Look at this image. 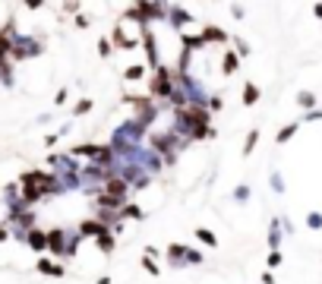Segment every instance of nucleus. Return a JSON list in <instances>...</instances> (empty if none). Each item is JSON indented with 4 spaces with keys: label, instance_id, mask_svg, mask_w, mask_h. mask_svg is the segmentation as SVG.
<instances>
[{
    "label": "nucleus",
    "instance_id": "1",
    "mask_svg": "<svg viewBox=\"0 0 322 284\" xmlns=\"http://www.w3.org/2000/svg\"><path fill=\"white\" fill-rule=\"evenodd\" d=\"M256 101H259V89H256V85L250 82V85H246V89H243V104H246V107H250V104H256Z\"/></svg>",
    "mask_w": 322,
    "mask_h": 284
},
{
    "label": "nucleus",
    "instance_id": "2",
    "mask_svg": "<svg viewBox=\"0 0 322 284\" xmlns=\"http://www.w3.org/2000/svg\"><path fill=\"white\" fill-rule=\"evenodd\" d=\"M297 101H300V107H310V111H313V107H316V95H313V92H300Z\"/></svg>",
    "mask_w": 322,
    "mask_h": 284
},
{
    "label": "nucleus",
    "instance_id": "3",
    "mask_svg": "<svg viewBox=\"0 0 322 284\" xmlns=\"http://www.w3.org/2000/svg\"><path fill=\"white\" fill-rule=\"evenodd\" d=\"M123 189H126V180H111L108 183V196L117 199V193H123Z\"/></svg>",
    "mask_w": 322,
    "mask_h": 284
},
{
    "label": "nucleus",
    "instance_id": "4",
    "mask_svg": "<svg viewBox=\"0 0 322 284\" xmlns=\"http://www.w3.org/2000/svg\"><path fill=\"white\" fill-rule=\"evenodd\" d=\"M256 142H259V129H253L250 136H246V148H243V155H250V151L256 148Z\"/></svg>",
    "mask_w": 322,
    "mask_h": 284
},
{
    "label": "nucleus",
    "instance_id": "5",
    "mask_svg": "<svg viewBox=\"0 0 322 284\" xmlns=\"http://www.w3.org/2000/svg\"><path fill=\"white\" fill-rule=\"evenodd\" d=\"M294 133H297V123H288V126H284V129L278 133V142H288V139L294 136Z\"/></svg>",
    "mask_w": 322,
    "mask_h": 284
},
{
    "label": "nucleus",
    "instance_id": "6",
    "mask_svg": "<svg viewBox=\"0 0 322 284\" xmlns=\"http://www.w3.org/2000/svg\"><path fill=\"white\" fill-rule=\"evenodd\" d=\"M307 224L313 227V231H319V227H322V215H319V212H310V215H307Z\"/></svg>",
    "mask_w": 322,
    "mask_h": 284
},
{
    "label": "nucleus",
    "instance_id": "7",
    "mask_svg": "<svg viewBox=\"0 0 322 284\" xmlns=\"http://www.w3.org/2000/svg\"><path fill=\"white\" fill-rule=\"evenodd\" d=\"M237 70V54H227L224 57V73H234Z\"/></svg>",
    "mask_w": 322,
    "mask_h": 284
},
{
    "label": "nucleus",
    "instance_id": "8",
    "mask_svg": "<svg viewBox=\"0 0 322 284\" xmlns=\"http://www.w3.org/2000/svg\"><path fill=\"white\" fill-rule=\"evenodd\" d=\"M38 269H41V272H51V275H60V269H57V265H51L48 259H41V262H38Z\"/></svg>",
    "mask_w": 322,
    "mask_h": 284
},
{
    "label": "nucleus",
    "instance_id": "9",
    "mask_svg": "<svg viewBox=\"0 0 322 284\" xmlns=\"http://www.w3.org/2000/svg\"><path fill=\"white\" fill-rule=\"evenodd\" d=\"M139 76H142V67H133V70L126 73V79H139Z\"/></svg>",
    "mask_w": 322,
    "mask_h": 284
},
{
    "label": "nucleus",
    "instance_id": "10",
    "mask_svg": "<svg viewBox=\"0 0 322 284\" xmlns=\"http://www.w3.org/2000/svg\"><path fill=\"white\" fill-rule=\"evenodd\" d=\"M196 234H199V240H205V243H215V237L208 234V231H196Z\"/></svg>",
    "mask_w": 322,
    "mask_h": 284
},
{
    "label": "nucleus",
    "instance_id": "11",
    "mask_svg": "<svg viewBox=\"0 0 322 284\" xmlns=\"http://www.w3.org/2000/svg\"><path fill=\"white\" fill-rule=\"evenodd\" d=\"M316 16H319V19H322V4H319V7H316Z\"/></svg>",
    "mask_w": 322,
    "mask_h": 284
}]
</instances>
